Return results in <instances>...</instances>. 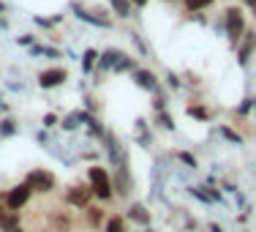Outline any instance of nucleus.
<instances>
[{"mask_svg":"<svg viewBox=\"0 0 256 232\" xmlns=\"http://www.w3.org/2000/svg\"><path fill=\"white\" fill-rule=\"evenodd\" d=\"M224 33H226L229 44L237 50L240 39L246 36V17H242V11L237 9V6H232V9H226V14H224Z\"/></svg>","mask_w":256,"mask_h":232,"instance_id":"1","label":"nucleus"},{"mask_svg":"<svg viewBox=\"0 0 256 232\" xmlns=\"http://www.w3.org/2000/svg\"><path fill=\"white\" fill-rule=\"evenodd\" d=\"M88 180H90V188L98 199H112L114 188H112V175L106 172L104 167H90L88 169Z\"/></svg>","mask_w":256,"mask_h":232,"instance_id":"2","label":"nucleus"},{"mask_svg":"<svg viewBox=\"0 0 256 232\" xmlns=\"http://www.w3.org/2000/svg\"><path fill=\"white\" fill-rule=\"evenodd\" d=\"M101 142H104V153H106V158H109V164H112V167H128V153L123 150L120 139L114 137L112 131H104Z\"/></svg>","mask_w":256,"mask_h":232,"instance_id":"3","label":"nucleus"},{"mask_svg":"<svg viewBox=\"0 0 256 232\" xmlns=\"http://www.w3.org/2000/svg\"><path fill=\"white\" fill-rule=\"evenodd\" d=\"M30 197H33V188H30L28 183H16V186H11L8 191L3 194V202H6V207H11V210H22V207L30 202Z\"/></svg>","mask_w":256,"mask_h":232,"instance_id":"4","label":"nucleus"},{"mask_svg":"<svg viewBox=\"0 0 256 232\" xmlns=\"http://www.w3.org/2000/svg\"><path fill=\"white\" fill-rule=\"evenodd\" d=\"M25 183L33 188V191H38V194H50L54 188V175L50 172V169H30Z\"/></svg>","mask_w":256,"mask_h":232,"instance_id":"5","label":"nucleus"},{"mask_svg":"<svg viewBox=\"0 0 256 232\" xmlns=\"http://www.w3.org/2000/svg\"><path fill=\"white\" fill-rule=\"evenodd\" d=\"M93 188L90 186H68V191H66V205L71 207H79V210H84V207L90 205V199H93Z\"/></svg>","mask_w":256,"mask_h":232,"instance_id":"6","label":"nucleus"},{"mask_svg":"<svg viewBox=\"0 0 256 232\" xmlns=\"http://www.w3.org/2000/svg\"><path fill=\"white\" fill-rule=\"evenodd\" d=\"M66 79H68V71H66V69H58V66H54V69H46V71H41V74H38V88H41V90L60 88Z\"/></svg>","mask_w":256,"mask_h":232,"instance_id":"7","label":"nucleus"},{"mask_svg":"<svg viewBox=\"0 0 256 232\" xmlns=\"http://www.w3.org/2000/svg\"><path fill=\"white\" fill-rule=\"evenodd\" d=\"M131 77H134V82H136V88L148 90V93H158V90H161V82H158V77L150 69H134Z\"/></svg>","mask_w":256,"mask_h":232,"instance_id":"8","label":"nucleus"},{"mask_svg":"<svg viewBox=\"0 0 256 232\" xmlns=\"http://www.w3.org/2000/svg\"><path fill=\"white\" fill-rule=\"evenodd\" d=\"M254 50H256V30H246V36H242L240 44H237V63H240L242 69L248 66Z\"/></svg>","mask_w":256,"mask_h":232,"instance_id":"9","label":"nucleus"},{"mask_svg":"<svg viewBox=\"0 0 256 232\" xmlns=\"http://www.w3.org/2000/svg\"><path fill=\"white\" fill-rule=\"evenodd\" d=\"M68 9L74 11V17H76L79 22H88V25H93V28H109V20H106V17H98V14H93V11H88L82 3H76V0L68 6Z\"/></svg>","mask_w":256,"mask_h":232,"instance_id":"10","label":"nucleus"},{"mask_svg":"<svg viewBox=\"0 0 256 232\" xmlns=\"http://www.w3.org/2000/svg\"><path fill=\"white\" fill-rule=\"evenodd\" d=\"M188 194H191L194 199H199V202H204V205H212V202H221V191H218L216 186H188Z\"/></svg>","mask_w":256,"mask_h":232,"instance_id":"11","label":"nucleus"},{"mask_svg":"<svg viewBox=\"0 0 256 232\" xmlns=\"http://www.w3.org/2000/svg\"><path fill=\"white\" fill-rule=\"evenodd\" d=\"M112 188H114V194H120V197H128V194H131L134 180H131V175H128L126 167H118V169H114V175H112Z\"/></svg>","mask_w":256,"mask_h":232,"instance_id":"12","label":"nucleus"},{"mask_svg":"<svg viewBox=\"0 0 256 232\" xmlns=\"http://www.w3.org/2000/svg\"><path fill=\"white\" fill-rule=\"evenodd\" d=\"M20 229V210L0 205V232H14Z\"/></svg>","mask_w":256,"mask_h":232,"instance_id":"13","label":"nucleus"},{"mask_svg":"<svg viewBox=\"0 0 256 232\" xmlns=\"http://www.w3.org/2000/svg\"><path fill=\"white\" fill-rule=\"evenodd\" d=\"M126 216H128V221L139 224V227H150V218H153V216H150V210L142 202H134L131 207H128Z\"/></svg>","mask_w":256,"mask_h":232,"instance_id":"14","label":"nucleus"},{"mask_svg":"<svg viewBox=\"0 0 256 232\" xmlns=\"http://www.w3.org/2000/svg\"><path fill=\"white\" fill-rule=\"evenodd\" d=\"M123 50H114V47H109V50H104L101 55H98V69L101 71H112L114 66H118V60L123 58Z\"/></svg>","mask_w":256,"mask_h":232,"instance_id":"15","label":"nucleus"},{"mask_svg":"<svg viewBox=\"0 0 256 232\" xmlns=\"http://www.w3.org/2000/svg\"><path fill=\"white\" fill-rule=\"evenodd\" d=\"M82 126H88V131L93 134V137H98V139L104 137V131H106V129H104V123L98 120V115L88 112V109H82Z\"/></svg>","mask_w":256,"mask_h":232,"instance_id":"16","label":"nucleus"},{"mask_svg":"<svg viewBox=\"0 0 256 232\" xmlns=\"http://www.w3.org/2000/svg\"><path fill=\"white\" fill-rule=\"evenodd\" d=\"M30 55H33V58H52V60L63 58V52H60V50L46 47V44H33V47H30Z\"/></svg>","mask_w":256,"mask_h":232,"instance_id":"17","label":"nucleus"},{"mask_svg":"<svg viewBox=\"0 0 256 232\" xmlns=\"http://www.w3.org/2000/svg\"><path fill=\"white\" fill-rule=\"evenodd\" d=\"M98 55H101V52H96V50H84V55L79 58V63H82V71H84V74H90V71L98 66Z\"/></svg>","mask_w":256,"mask_h":232,"instance_id":"18","label":"nucleus"},{"mask_svg":"<svg viewBox=\"0 0 256 232\" xmlns=\"http://www.w3.org/2000/svg\"><path fill=\"white\" fill-rule=\"evenodd\" d=\"M60 126H63V131H76L79 126H82V109H76V112H68L63 120H60Z\"/></svg>","mask_w":256,"mask_h":232,"instance_id":"19","label":"nucleus"},{"mask_svg":"<svg viewBox=\"0 0 256 232\" xmlns=\"http://www.w3.org/2000/svg\"><path fill=\"white\" fill-rule=\"evenodd\" d=\"M84 218H88L90 227H101V224H104V210L98 205H88V207H84Z\"/></svg>","mask_w":256,"mask_h":232,"instance_id":"20","label":"nucleus"},{"mask_svg":"<svg viewBox=\"0 0 256 232\" xmlns=\"http://www.w3.org/2000/svg\"><path fill=\"white\" fill-rule=\"evenodd\" d=\"M136 142H139V145H144V148H148V145L153 142V134L148 131V120H144V118H139V120H136Z\"/></svg>","mask_w":256,"mask_h":232,"instance_id":"21","label":"nucleus"},{"mask_svg":"<svg viewBox=\"0 0 256 232\" xmlns=\"http://www.w3.org/2000/svg\"><path fill=\"white\" fill-rule=\"evenodd\" d=\"M109 6H112V11H114L118 17H123V20H128V17L134 14L131 0H109Z\"/></svg>","mask_w":256,"mask_h":232,"instance_id":"22","label":"nucleus"},{"mask_svg":"<svg viewBox=\"0 0 256 232\" xmlns=\"http://www.w3.org/2000/svg\"><path fill=\"white\" fill-rule=\"evenodd\" d=\"M186 112L191 115V118L202 120V123H207V120L212 118V112H210L207 107H202V104H188V107H186Z\"/></svg>","mask_w":256,"mask_h":232,"instance_id":"23","label":"nucleus"},{"mask_svg":"<svg viewBox=\"0 0 256 232\" xmlns=\"http://www.w3.org/2000/svg\"><path fill=\"white\" fill-rule=\"evenodd\" d=\"M172 158H174V161H180L182 167H188V169H196V167H199L196 156H194V153H188V150H174Z\"/></svg>","mask_w":256,"mask_h":232,"instance_id":"24","label":"nucleus"},{"mask_svg":"<svg viewBox=\"0 0 256 232\" xmlns=\"http://www.w3.org/2000/svg\"><path fill=\"white\" fill-rule=\"evenodd\" d=\"M218 134H221L226 142H232V145H242V142H246V139H242V134H237V131L232 129V126H226V123L218 126Z\"/></svg>","mask_w":256,"mask_h":232,"instance_id":"25","label":"nucleus"},{"mask_svg":"<svg viewBox=\"0 0 256 232\" xmlns=\"http://www.w3.org/2000/svg\"><path fill=\"white\" fill-rule=\"evenodd\" d=\"M16 131H20V126H16V120H14V118H0V139L14 137Z\"/></svg>","mask_w":256,"mask_h":232,"instance_id":"26","label":"nucleus"},{"mask_svg":"<svg viewBox=\"0 0 256 232\" xmlns=\"http://www.w3.org/2000/svg\"><path fill=\"white\" fill-rule=\"evenodd\" d=\"M136 69V58H131V55H123V58L118 60V66L112 69V74H126V71H134Z\"/></svg>","mask_w":256,"mask_h":232,"instance_id":"27","label":"nucleus"},{"mask_svg":"<svg viewBox=\"0 0 256 232\" xmlns=\"http://www.w3.org/2000/svg\"><path fill=\"white\" fill-rule=\"evenodd\" d=\"M104 232H126V218L123 216H109L104 224Z\"/></svg>","mask_w":256,"mask_h":232,"instance_id":"28","label":"nucleus"},{"mask_svg":"<svg viewBox=\"0 0 256 232\" xmlns=\"http://www.w3.org/2000/svg\"><path fill=\"white\" fill-rule=\"evenodd\" d=\"M156 123L161 126V129H166V131H174V118L166 112V109H161V112H156Z\"/></svg>","mask_w":256,"mask_h":232,"instance_id":"29","label":"nucleus"},{"mask_svg":"<svg viewBox=\"0 0 256 232\" xmlns=\"http://www.w3.org/2000/svg\"><path fill=\"white\" fill-rule=\"evenodd\" d=\"M33 22L38 28H54L58 22H63V14H54V17H33Z\"/></svg>","mask_w":256,"mask_h":232,"instance_id":"30","label":"nucleus"},{"mask_svg":"<svg viewBox=\"0 0 256 232\" xmlns=\"http://www.w3.org/2000/svg\"><path fill=\"white\" fill-rule=\"evenodd\" d=\"M182 3H186L188 11H204V9H210L216 0H182Z\"/></svg>","mask_w":256,"mask_h":232,"instance_id":"31","label":"nucleus"},{"mask_svg":"<svg viewBox=\"0 0 256 232\" xmlns=\"http://www.w3.org/2000/svg\"><path fill=\"white\" fill-rule=\"evenodd\" d=\"M54 232H68L71 229V221H68V216H60V213H58V216H54Z\"/></svg>","mask_w":256,"mask_h":232,"instance_id":"32","label":"nucleus"},{"mask_svg":"<svg viewBox=\"0 0 256 232\" xmlns=\"http://www.w3.org/2000/svg\"><path fill=\"white\" fill-rule=\"evenodd\" d=\"M251 109H254V96H246V99H242L240 104H237V109H234V112H237V115H248Z\"/></svg>","mask_w":256,"mask_h":232,"instance_id":"33","label":"nucleus"},{"mask_svg":"<svg viewBox=\"0 0 256 232\" xmlns=\"http://www.w3.org/2000/svg\"><path fill=\"white\" fill-rule=\"evenodd\" d=\"M166 88L169 90H180L182 88V79L174 74V71H169V74H166Z\"/></svg>","mask_w":256,"mask_h":232,"instance_id":"34","label":"nucleus"},{"mask_svg":"<svg viewBox=\"0 0 256 232\" xmlns=\"http://www.w3.org/2000/svg\"><path fill=\"white\" fill-rule=\"evenodd\" d=\"M58 123H60V120H58V115H54V112H46L44 118H41V126H44V129H54Z\"/></svg>","mask_w":256,"mask_h":232,"instance_id":"35","label":"nucleus"},{"mask_svg":"<svg viewBox=\"0 0 256 232\" xmlns=\"http://www.w3.org/2000/svg\"><path fill=\"white\" fill-rule=\"evenodd\" d=\"M153 109H156V112H161V109H166V96H164L161 90H158V93H156V99H153Z\"/></svg>","mask_w":256,"mask_h":232,"instance_id":"36","label":"nucleus"},{"mask_svg":"<svg viewBox=\"0 0 256 232\" xmlns=\"http://www.w3.org/2000/svg\"><path fill=\"white\" fill-rule=\"evenodd\" d=\"M16 44H20V47H33V44H36V36H30V33L16 36Z\"/></svg>","mask_w":256,"mask_h":232,"instance_id":"37","label":"nucleus"},{"mask_svg":"<svg viewBox=\"0 0 256 232\" xmlns=\"http://www.w3.org/2000/svg\"><path fill=\"white\" fill-rule=\"evenodd\" d=\"M131 41H134V44H136V50H139V52H142V55H148V47H144V41H142V39H139V36H136V33H131Z\"/></svg>","mask_w":256,"mask_h":232,"instance_id":"38","label":"nucleus"},{"mask_svg":"<svg viewBox=\"0 0 256 232\" xmlns=\"http://www.w3.org/2000/svg\"><path fill=\"white\" fill-rule=\"evenodd\" d=\"M84 107H88V112H93V115H96V109H98V107H96L93 96H84Z\"/></svg>","mask_w":256,"mask_h":232,"instance_id":"39","label":"nucleus"},{"mask_svg":"<svg viewBox=\"0 0 256 232\" xmlns=\"http://www.w3.org/2000/svg\"><path fill=\"white\" fill-rule=\"evenodd\" d=\"M36 139H38L41 145H50V134H46V131H38V134H36Z\"/></svg>","mask_w":256,"mask_h":232,"instance_id":"40","label":"nucleus"},{"mask_svg":"<svg viewBox=\"0 0 256 232\" xmlns=\"http://www.w3.org/2000/svg\"><path fill=\"white\" fill-rule=\"evenodd\" d=\"M207 232H224V227H221V224H216V221H210V224H207Z\"/></svg>","mask_w":256,"mask_h":232,"instance_id":"41","label":"nucleus"},{"mask_svg":"<svg viewBox=\"0 0 256 232\" xmlns=\"http://www.w3.org/2000/svg\"><path fill=\"white\" fill-rule=\"evenodd\" d=\"M148 3H150V0H131V6H134V9H144Z\"/></svg>","mask_w":256,"mask_h":232,"instance_id":"42","label":"nucleus"},{"mask_svg":"<svg viewBox=\"0 0 256 232\" xmlns=\"http://www.w3.org/2000/svg\"><path fill=\"white\" fill-rule=\"evenodd\" d=\"M6 9H8V6H6L3 0H0V14H6Z\"/></svg>","mask_w":256,"mask_h":232,"instance_id":"43","label":"nucleus"},{"mask_svg":"<svg viewBox=\"0 0 256 232\" xmlns=\"http://www.w3.org/2000/svg\"><path fill=\"white\" fill-rule=\"evenodd\" d=\"M3 112H6V104H3V101H0V115H3Z\"/></svg>","mask_w":256,"mask_h":232,"instance_id":"44","label":"nucleus"},{"mask_svg":"<svg viewBox=\"0 0 256 232\" xmlns=\"http://www.w3.org/2000/svg\"><path fill=\"white\" fill-rule=\"evenodd\" d=\"M251 11H254V17H256V0H254V3H251Z\"/></svg>","mask_w":256,"mask_h":232,"instance_id":"45","label":"nucleus"},{"mask_svg":"<svg viewBox=\"0 0 256 232\" xmlns=\"http://www.w3.org/2000/svg\"><path fill=\"white\" fill-rule=\"evenodd\" d=\"M0 28H6V20H3V17H0Z\"/></svg>","mask_w":256,"mask_h":232,"instance_id":"46","label":"nucleus"},{"mask_svg":"<svg viewBox=\"0 0 256 232\" xmlns=\"http://www.w3.org/2000/svg\"><path fill=\"white\" fill-rule=\"evenodd\" d=\"M242 3H246V6H251V3H254V0H242Z\"/></svg>","mask_w":256,"mask_h":232,"instance_id":"47","label":"nucleus"},{"mask_svg":"<svg viewBox=\"0 0 256 232\" xmlns=\"http://www.w3.org/2000/svg\"><path fill=\"white\" fill-rule=\"evenodd\" d=\"M144 232H153V229H150V227H144Z\"/></svg>","mask_w":256,"mask_h":232,"instance_id":"48","label":"nucleus"},{"mask_svg":"<svg viewBox=\"0 0 256 232\" xmlns=\"http://www.w3.org/2000/svg\"><path fill=\"white\" fill-rule=\"evenodd\" d=\"M0 202H3V191H0Z\"/></svg>","mask_w":256,"mask_h":232,"instance_id":"49","label":"nucleus"},{"mask_svg":"<svg viewBox=\"0 0 256 232\" xmlns=\"http://www.w3.org/2000/svg\"><path fill=\"white\" fill-rule=\"evenodd\" d=\"M254 109H256V99H254Z\"/></svg>","mask_w":256,"mask_h":232,"instance_id":"50","label":"nucleus"},{"mask_svg":"<svg viewBox=\"0 0 256 232\" xmlns=\"http://www.w3.org/2000/svg\"><path fill=\"white\" fill-rule=\"evenodd\" d=\"M14 232H22V227H20V229H14Z\"/></svg>","mask_w":256,"mask_h":232,"instance_id":"51","label":"nucleus"}]
</instances>
